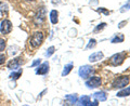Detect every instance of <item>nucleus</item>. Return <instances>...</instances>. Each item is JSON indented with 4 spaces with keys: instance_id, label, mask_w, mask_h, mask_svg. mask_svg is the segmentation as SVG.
<instances>
[{
    "instance_id": "18",
    "label": "nucleus",
    "mask_w": 130,
    "mask_h": 106,
    "mask_svg": "<svg viewBox=\"0 0 130 106\" xmlns=\"http://www.w3.org/2000/svg\"><path fill=\"white\" fill-rule=\"evenodd\" d=\"M129 9H130V0H129V1H128L127 3H126V5H125L123 8H121V9H120V12H121V13H124V12L128 11Z\"/></svg>"
},
{
    "instance_id": "3",
    "label": "nucleus",
    "mask_w": 130,
    "mask_h": 106,
    "mask_svg": "<svg viewBox=\"0 0 130 106\" xmlns=\"http://www.w3.org/2000/svg\"><path fill=\"white\" fill-rule=\"evenodd\" d=\"M93 73H94V70H93V68L91 66H89V65H85V66H81L79 68V70H78V74L79 76L81 77L83 79H87L89 78Z\"/></svg>"
},
{
    "instance_id": "22",
    "label": "nucleus",
    "mask_w": 130,
    "mask_h": 106,
    "mask_svg": "<svg viewBox=\"0 0 130 106\" xmlns=\"http://www.w3.org/2000/svg\"><path fill=\"white\" fill-rule=\"evenodd\" d=\"M6 60H7V58H6L5 54H0V65H2L3 63H5Z\"/></svg>"
},
{
    "instance_id": "10",
    "label": "nucleus",
    "mask_w": 130,
    "mask_h": 106,
    "mask_svg": "<svg viewBox=\"0 0 130 106\" xmlns=\"http://www.w3.org/2000/svg\"><path fill=\"white\" fill-rule=\"evenodd\" d=\"M103 53L102 52H95V53H92V54L89 56V61L91 63H94V62H98V61L102 60L103 59Z\"/></svg>"
},
{
    "instance_id": "20",
    "label": "nucleus",
    "mask_w": 130,
    "mask_h": 106,
    "mask_svg": "<svg viewBox=\"0 0 130 106\" xmlns=\"http://www.w3.org/2000/svg\"><path fill=\"white\" fill-rule=\"evenodd\" d=\"M95 44H96V41L94 39H91L90 41H89L88 43V46H87V49H92V48H94L95 47Z\"/></svg>"
},
{
    "instance_id": "11",
    "label": "nucleus",
    "mask_w": 130,
    "mask_h": 106,
    "mask_svg": "<svg viewBox=\"0 0 130 106\" xmlns=\"http://www.w3.org/2000/svg\"><path fill=\"white\" fill-rule=\"evenodd\" d=\"M50 21L52 24H56L59 22V12L56 10H52L50 12Z\"/></svg>"
},
{
    "instance_id": "24",
    "label": "nucleus",
    "mask_w": 130,
    "mask_h": 106,
    "mask_svg": "<svg viewBox=\"0 0 130 106\" xmlns=\"http://www.w3.org/2000/svg\"><path fill=\"white\" fill-rule=\"evenodd\" d=\"M105 25H106V24H105V23L100 24V25L95 28V31H98V30H101V29H102V28H104V27H105Z\"/></svg>"
},
{
    "instance_id": "6",
    "label": "nucleus",
    "mask_w": 130,
    "mask_h": 106,
    "mask_svg": "<svg viewBox=\"0 0 130 106\" xmlns=\"http://www.w3.org/2000/svg\"><path fill=\"white\" fill-rule=\"evenodd\" d=\"M86 85L89 89H93V88H98L101 85V78L98 76L94 77H91L89 80L86 81Z\"/></svg>"
},
{
    "instance_id": "25",
    "label": "nucleus",
    "mask_w": 130,
    "mask_h": 106,
    "mask_svg": "<svg viewBox=\"0 0 130 106\" xmlns=\"http://www.w3.org/2000/svg\"><path fill=\"white\" fill-rule=\"evenodd\" d=\"M98 12H104L105 14H109V11H106V10H103V9H99Z\"/></svg>"
},
{
    "instance_id": "23",
    "label": "nucleus",
    "mask_w": 130,
    "mask_h": 106,
    "mask_svg": "<svg viewBox=\"0 0 130 106\" xmlns=\"http://www.w3.org/2000/svg\"><path fill=\"white\" fill-rule=\"evenodd\" d=\"M40 63H41V60H40V59H39V60H36V61H35V62H34V63H32V64H31V67L38 66V65H39Z\"/></svg>"
},
{
    "instance_id": "16",
    "label": "nucleus",
    "mask_w": 130,
    "mask_h": 106,
    "mask_svg": "<svg viewBox=\"0 0 130 106\" xmlns=\"http://www.w3.org/2000/svg\"><path fill=\"white\" fill-rule=\"evenodd\" d=\"M22 73H23L22 69H20L18 73H12V74L10 75V78L11 79H18V78H20V76L22 75Z\"/></svg>"
},
{
    "instance_id": "21",
    "label": "nucleus",
    "mask_w": 130,
    "mask_h": 106,
    "mask_svg": "<svg viewBox=\"0 0 130 106\" xmlns=\"http://www.w3.org/2000/svg\"><path fill=\"white\" fill-rule=\"evenodd\" d=\"M5 48H6V41H5V39L0 38V52L5 50Z\"/></svg>"
},
{
    "instance_id": "19",
    "label": "nucleus",
    "mask_w": 130,
    "mask_h": 106,
    "mask_svg": "<svg viewBox=\"0 0 130 106\" xmlns=\"http://www.w3.org/2000/svg\"><path fill=\"white\" fill-rule=\"evenodd\" d=\"M54 50H55V48L54 47H50L47 50V52H46V56H51L52 54L54 53Z\"/></svg>"
},
{
    "instance_id": "13",
    "label": "nucleus",
    "mask_w": 130,
    "mask_h": 106,
    "mask_svg": "<svg viewBox=\"0 0 130 106\" xmlns=\"http://www.w3.org/2000/svg\"><path fill=\"white\" fill-rule=\"evenodd\" d=\"M65 100H67L70 104H75L76 102H77V95H76V94L66 95V96H65Z\"/></svg>"
},
{
    "instance_id": "9",
    "label": "nucleus",
    "mask_w": 130,
    "mask_h": 106,
    "mask_svg": "<svg viewBox=\"0 0 130 106\" xmlns=\"http://www.w3.org/2000/svg\"><path fill=\"white\" fill-rule=\"evenodd\" d=\"M78 104H79V105H98V100H96L95 102H93V103H91L90 97L84 95V96H81L80 99H79Z\"/></svg>"
},
{
    "instance_id": "1",
    "label": "nucleus",
    "mask_w": 130,
    "mask_h": 106,
    "mask_svg": "<svg viewBox=\"0 0 130 106\" xmlns=\"http://www.w3.org/2000/svg\"><path fill=\"white\" fill-rule=\"evenodd\" d=\"M43 39H44V36L41 31H37L35 34H32L31 38L29 40V46L30 48L34 50V49H37L41 46V43L43 42Z\"/></svg>"
},
{
    "instance_id": "4",
    "label": "nucleus",
    "mask_w": 130,
    "mask_h": 106,
    "mask_svg": "<svg viewBox=\"0 0 130 106\" xmlns=\"http://www.w3.org/2000/svg\"><path fill=\"white\" fill-rule=\"evenodd\" d=\"M125 56H126V53L123 52V53H117V54L113 55L111 59H109V63L114 66H117V65H120L121 63L124 62L125 60Z\"/></svg>"
},
{
    "instance_id": "2",
    "label": "nucleus",
    "mask_w": 130,
    "mask_h": 106,
    "mask_svg": "<svg viewBox=\"0 0 130 106\" xmlns=\"http://www.w3.org/2000/svg\"><path fill=\"white\" fill-rule=\"evenodd\" d=\"M129 81H130V79L128 76H119L114 80L113 87L114 88H125L126 85H128Z\"/></svg>"
},
{
    "instance_id": "5",
    "label": "nucleus",
    "mask_w": 130,
    "mask_h": 106,
    "mask_svg": "<svg viewBox=\"0 0 130 106\" xmlns=\"http://www.w3.org/2000/svg\"><path fill=\"white\" fill-rule=\"evenodd\" d=\"M12 30V23L9 20H3L1 22V25H0V32L2 35H8L10 34Z\"/></svg>"
},
{
    "instance_id": "14",
    "label": "nucleus",
    "mask_w": 130,
    "mask_h": 106,
    "mask_svg": "<svg viewBox=\"0 0 130 106\" xmlns=\"http://www.w3.org/2000/svg\"><path fill=\"white\" fill-rule=\"evenodd\" d=\"M72 68H73V64H67V65H65V67H64L63 72H62V76H66V75H68V74L71 73Z\"/></svg>"
},
{
    "instance_id": "8",
    "label": "nucleus",
    "mask_w": 130,
    "mask_h": 106,
    "mask_svg": "<svg viewBox=\"0 0 130 106\" xmlns=\"http://www.w3.org/2000/svg\"><path fill=\"white\" fill-rule=\"evenodd\" d=\"M48 72H49V63L48 62H44L41 65L39 64L37 69H36V74L37 75H46V74H48Z\"/></svg>"
},
{
    "instance_id": "26",
    "label": "nucleus",
    "mask_w": 130,
    "mask_h": 106,
    "mask_svg": "<svg viewBox=\"0 0 130 106\" xmlns=\"http://www.w3.org/2000/svg\"><path fill=\"white\" fill-rule=\"evenodd\" d=\"M27 1H35V0H27Z\"/></svg>"
},
{
    "instance_id": "7",
    "label": "nucleus",
    "mask_w": 130,
    "mask_h": 106,
    "mask_svg": "<svg viewBox=\"0 0 130 106\" xmlns=\"http://www.w3.org/2000/svg\"><path fill=\"white\" fill-rule=\"evenodd\" d=\"M23 63L22 61V58H16V59H13L11 60L9 63H8V68L9 69H12V70H15L16 68L20 67V65Z\"/></svg>"
},
{
    "instance_id": "17",
    "label": "nucleus",
    "mask_w": 130,
    "mask_h": 106,
    "mask_svg": "<svg viewBox=\"0 0 130 106\" xmlns=\"http://www.w3.org/2000/svg\"><path fill=\"white\" fill-rule=\"evenodd\" d=\"M124 41V36L123 35H119V36H116L115 38L112 39V42L113 43H117V42H123Z\"/></svg>"
},
{
    "instance_id": "15",
    "label": "nucleus",
    "mask_w": 130,
    "mask_h": 106,
    "mask_svg": "<svg viewBox=\"0 0 130 106\" xmlns=\"http://www.w3.org/2000/svg\"><path fill=\"white\" fill-rule=\"evenodd\" d=\"M130 95V88H127V89H125V90L123 91H120L117 93V96H119V97H123V96H128Z\"/></svg>"
},
{
    "instance_id": "12",
    "label": "nucleus",
    "mask_w": 130,
    "mask_h": 106,
    "mask_svg": "<svg viewBox=\"0 0 130 106\" xmlns=\"http://www.w3.org/2000/svg\"><path fill=\"white\" fill-rule=\"evenodd\" d=\"M93 96H94L98 101H101V102H103V101H105V100L107 99V96H106V94H105V92H102V91L95 92L94 94H93Z\"/></svg>"
}]
</instances>
